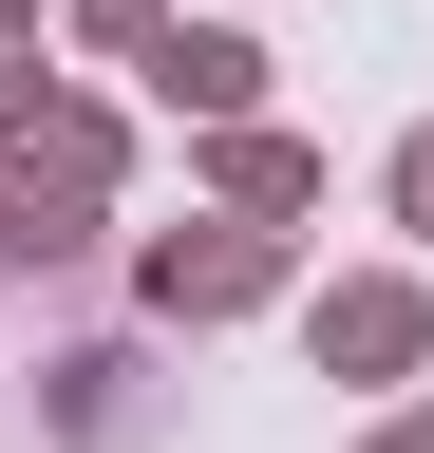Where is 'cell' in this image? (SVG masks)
Segmentation results:
<instances>
[{
	"label": "cell",
	"mask_w": 434,
	"mask_h": 453,
	"mask_svg": "<svg viewBox=\"0 0 434 453\" xmlns=\"http://www.w3.org/2000/svg\"><path fill=\"white\" fill-rule=\"evenodd\" d=\"M321 359H340V378H397L415 359V283H340V303H321Z\"/></svg>",
	"instance_id": "6da1fadb"
},
{
	"label": "cell",
	"mask_w": 434,
	"mask_h": 453,
	"mask_svg": "<svg viewBox=\"0 0 434 453\" xmlns=\"http://www.w3.org/2000/svg\"><path fill=\"white\" fill-rule=\"evenodd\" d=\"M151 303H171V321H208V303H264V246H246V226H208V246H151Z\"/></svg>",
	"instance_id": "7a4b0ae2"
},
{
	"label": "cell",
	"mask_w": 434,
	"mask_h": 453,
	"mask_svg": "<svg viewBox=\"0 0 434 453\" xmlns=\"http://www.w3.org/2000/svg\"><path fill=\"white\" fill-rule=\"evenodd\" d=\"M171 95H189V113H246L264 57H246V38H171Z\"/></svg>",
	"instance_id": "3957f363"
},
{
	"label": "cell",
	"mask_w": 434,
	"mask_h": 453,
	"mask_svg": "<svg viewBox=\"0 0 434 453\" xmlns=\"http://www.w3.org/2000/svg\"><path fill=\"white\" fill-rule=\"evenodd\" d=\"M397 208H415V226H434V133H415V151H397Z\"/></svg>",
	"instance_id": "277c9868"
},
{
	"label": "cell",
	"mask_w": 434,
	"mask_h": 453,
	"mask_svg": "<svg viewBox=\"0 0 434 453\" xmlns=\"http://www.w3.org/2000/svg\"><path fill=\"white\" fill-rule=\"evenodd\" d=\"M19 95H38V76H19V38H0V113H19Z\"/></svg>",
	"instance_id": "5b68a950"
},
{
	"label": "cell",
	"mask_w": 434,
	"mask_h": 453,
	"mask_svg": "<svg viewBox=\"0 0 434 453\" xmlns=\"http://www.w3.org/2000/svg\"><path fill=\"white\" fill-rule=\"evenodd\" d=\"M377 453H434V434H377Z\"/></svg>",
	"instance_id": "8992f818"
}]
</instances>
